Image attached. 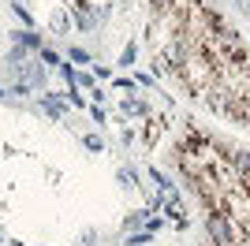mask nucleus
Masks as SVG:
<instances>
[{
	"mask_svg": "<svg viewBox=\"0 0 250 246\" xmlns=\"http://www.w3.org/2000/svg\"><path fill=\"white\" fill-rule=\"evenodd\" d=\"M86 149H101V138H97V134H86Z\"/></svg>",
	"mask_w": 250,
	"mask_h": 246,
	"instance_id": "obj_9",
	"label": "nucleus"
},
{
	"mask_svg": "<svg viewBox=\"0 0 250 246\" xmlns=\"http://www.w3.org/2000/svg\"><path fill=\"white\" fill-rule=\"evenodd\" d=\"M149 4H153L157 15H165V11H172V4H176V0H149Z\"/></svg>",
	"mask_w": 250,
	"mask_h": 246,
	"instance_id": "obj_7",
	"label": "nucleus"
},
{
	"mask_svg": "<svg viewBox=\"0 0 250 246\" xmlns=\"http://www.w3.org/2000/svg\"><path fill=\"white\" fill-rule=\"evenodd\" d=\"M131 60H135V45H127L124 56H120V63H131Z\"/></svg>",
	"mask_w": 250,
	"mask_h": 246,
	"instance_id": "obj_10",
	"label": "nucleus"
},
{
	"mask_svg": "<svg viewBox=\"0 0 250 246\" xmlns=\"http://www.w3.org/2000/svg\"><path fill=\"white\" fill-rule=\"evenodd\" d=\"M124 116H146V104H142V101H131V97H127V101H124Z\"/></svg>",
	"mask_w": 250,
	"mask_h": 246,
	"instance_id": "obj_5",
	"label": "nucleus"
},
{
	"mask_svg": "<svg viewBox=\"0 0 250 246\" xmlns=\"http://www.w3.org/2000/svg\"><path fill=\"white\" fill-rule=\"evenodd\" d=\"M15 38H19L22 45H30V49H38V45H42V38H38V34H30V30H22V34H15Z\"/></svg>",
	"mask_w": 250,
	"mask_h": 246,
	"instance_id": "obj_6",
	"label": "nucleus"
},
{
	"mask_svg": "<svg viewBox=\"0 0 250 246\" xmlns=\"http://www.w3.org/2000/svg\"><path fill=\"white\" fill-rule=\"evenodd\" d=\"M176 75H179V82H183L190 93H206V86L217 79V67H213V56H206V52H190L187 63H179V67H176Z\"/></svg>",
	"mask_w": 250,
	"mask_h": 246,
	"instance_id": "obj_1",
	"label": "nucleus"
},
{
	"mask_svg": "<svg viewBox=\"0 0 250 246\" xmlns=\"http://www.w3.org/2000/svg\"><path fill=\"white\" fill-rule=\"evenodd\" d=\"M157 131H161V120H149V127H146V142H153Z\"/></svg>",
	"mask_w": 250,
	"mask_h": 246,
	"instance_id": "obj_8",
	"label": "nucleus"
},
{
	"mask_svg": "<svg viewBox=\"0 0 250 246\" xmlns=\"http://www.w3.org/2000/svg\"><path fill=\"white\" fill-rule=\"evenodd\" d=\"M228 157H231V164H235L239 179L250 186V153H247V149H231V145H228Z\"/></svg>",
	"mask_w": 250,
	"mask_h": 246,
	"instance_id": "obj_3",
	"label": "nucleus"
},
{
	"mask_svg": "<svg viewBox=\"0 0 250 246\" xmlns=\"http://www.w3.org/2000/svg\"><path fill=\"white\" fill-rule=\"evenodd\" d=\"M120 179H124L127 186H135V179H138V175H135V172H127V168H124V172H120Z\"/></svg>",
	"mask_w": 250,
	"mask_h": 246,
	"instance_id": "obj_11",
	"label": "nucleus"
},
{
	"mask_svg": "<svg viewBox=\"0 0 250 246\" xmlns=\"http://www.w3.org/2000/svg\"><path fill=\"white\" fill-rule=\"evenodd\" d=\"M206 227H209V243L213 246H239V231L231 227V220L224 213H209Z\"/></svg>",
	"mask_w": 250,
	"mask_h": 246,
	"instance_id": "obj_2",
	"label": "nucleus"
},
{
	"mask_svg": "<svg viewBox=\"0 0 250 246\" xmlns=\"http://www.w3.org/2000/svg\"><path fill=\"white\" fill-rule=\"evenodd\" d=\"M42 108L52 116V120H60V116H63V104L56 101V97H42Z\"/></svg>",
	"mask_w": 250,
	"mask_h": 246,
	"instance_id": "obj_4",
	"label": "nucleus"
}]
</instances>
